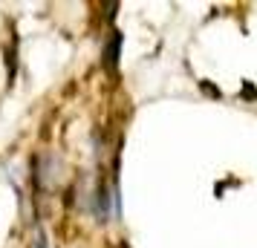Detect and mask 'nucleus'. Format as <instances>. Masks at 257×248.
<instances>
[{
    "label": "nucleus",
    "mask_w": 257,
    "mask_h": 248,
    "mask_svg": "<svg viewBox=\"0 0 257 248\" xmlns=\"http://www.w3.org/2000/svg\"><path fill=\"white\" fill-rule=\"evenodd\" d=\"M35 248H49V239H47V234H38V242H35Z\"/></svg>",
    "instance_id": "nucleus-3"
},
{
    "label": "nucleus",
    "mask_w": 257,
    "mask_h": 248,
    "mask_svg": "<svg viewBox=\"0 0 257 248\" xmlns=\"http://www.w3.org/2000/svg\"><path fill=\"white\" fill-rule=\"evenodd\" d=\"M118 52H121V32H110V41L104 47V67L110 72L118 67Z\"/></svg>",
    "instance_id": "nucleus-2"
},
{
    "label": "nucleus",
    "mask_w": 257,
    "mask_h": 248,
    "mask_svg": "<svg viewBox=\"0 0 257 248\" xmlns=\"http://www.w3.org/2000/svg\"><path fill=\"white\" fill-rule=\"evenodd\" d=\"M110 205H113V196H110V190H107L104 182H98V188L93 193V211L98 216V222H107L110 219Z\"/></svg>",
    "instance_id": "nucleus-1"
}]
</instances>
